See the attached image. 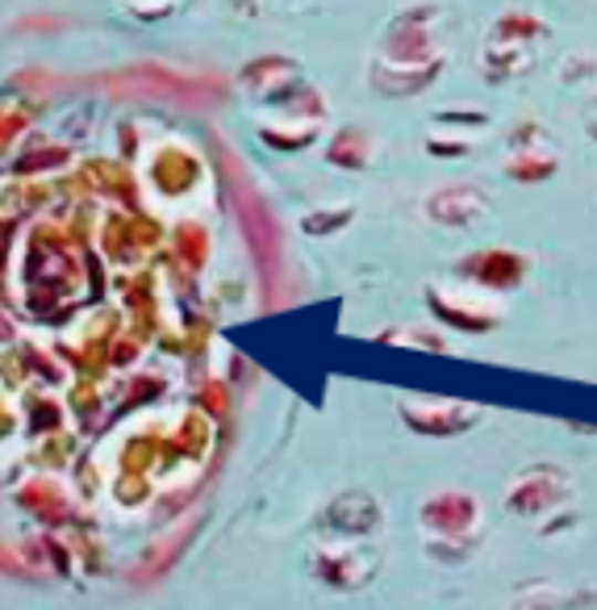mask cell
Segmentation results:
<instances>
[{"label":"cell","instance_id":"6da1fadb","mask_svg":"<svg viewBox=\"0 0 597 610\" xmlns=\"http://www.w3.org/2000/svg\"><path fill=\"white\" fill-rule=\"evenodd\" d=\"M568 494H573V481H568L564 469H556V464H531L526 473L514 477L505 502H510L514 515L543 518V515H552L561 502H568Z\"/></svg>","mask_w":597,"mask_h":610},{"label":"cell","instance_id":"277c9868","mask_svg":"<svg viewBox=\"0 0 597 610\" xmlns=\"http://www.w3.org/2000/svg\"><path fill=\"white\" fill-rule=\"evenodd\" d=\"M519 159H510V176L514 180H523V185H543L547 176L561 168V155L547 151V143L543 147H519Z\"/></svg>","mask_w":597,"mask_h":610},{"label":"cell","instance_id":"7a4b0ae2","mask_svg":"<svg viewBox=\"0 0 597 610\" xmlns=\"http://www.w3.org/2000/svg\"><path fill=\"white\" fill-rule=\"evenodd\" d=\"M464 267L472 272V281L489 288H514L526 276V260L514 251H485V255H472Z\"/></svg>","mask_w":597,"mask_h":610},{"label":"cell","instance_id":"3957f363","mask_svg":"<svg viewBox=\"0 0 597 610\" xmlns=\"http://www.w3.org/2000/svg\"><path fill=\"white\" fill-rule=\"evenodd\" d=\"M443 201H451L448 210H430L439 222H451V227H468V222H476L481 213H485V192L472 189V185H460V189H443L439 192Z\"/></svg>","mask_w":597,"mask_h":610}]
</instances>
